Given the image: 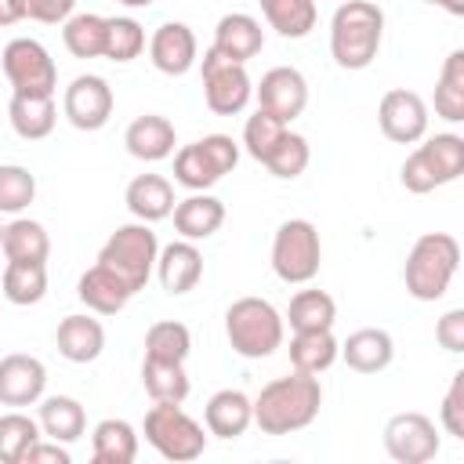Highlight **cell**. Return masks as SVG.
<instances>
[{"instance_id":"1","label":"cell","mask_w":464,"mask_h":464,"mask_svg":"<svg viewBox=\"0 0 464 464\" xmlns=\"http://www.w3.org/2000/svg\"><path fill=\"white\" fill-rule=\"evenodd\" d=\"M319 406H323L319 377L290 370L268 381L254 395V424L261 428V435H294L319 417Z\"/></svg>"},{"instance_id":"2","label":"cell","mask_w":464,"mask_h":464,"mask_svg":"<svg viewBox=\"0 0 464 464\" xmlns=\"http://www.w3.org/2000/svg\"><path fill=\"white\" fill-rule=\"evenodd\" d=\"M384 40V11L377 0H344L330 18V54L341 69H366Z\"/></svg>"},{"instance_id":"3","label":"cell","mask_w":464,"mask_h":464,"mask_svg":"<svg viewBox=\"0 0 464 464\" xmlns=\"http://www.w3.org/2000/svg\"><path fill=\"white\" fill-rule=\"evenodd\" d=\"M460 268V243L450 232H424L413 239L406 265H402V283L406 294L417 301H439L446 297L453 276Z\"/></svg>"},{"instance_id":"4","label":"cell","mask_w":464,"mask_h":464,"mask_svg":"<svg viewBox=\"0 0 464 464\" xmlns=\"http://www.w3.org/2000/svg\"><path fill=\"white\" fill-rule=\"evenodd\" d=\"M225 337L243 359H268L283 348L286 323L279 308L265 297H236L225 308Z\"/></svg>"},{"instance_id":"5","label":"cell","mask_w":464,"mask_h":464,"mask_svg":"<svg viewBox=\"0 0 464 464\" xmlns=\"http://www.w3.org/2000/svg\"><path fill=\"white\" fill-rule=\"evenodd\" d=\"M460 174H464V138L453 130H442V134L420 138V145L402 160L399 181L406 192L424 196L442 185H453Z\"/></svg>"},{"instance_id":"6","label":"cell","mask_w":464,"mask_h":464,"mask_svg":"<svg viewBox=\"0 0 464 464\" xmlns=\"http://www.w3.org/2000/svg\"><path fill=\"white\" fill-rule=\"evenodd\" d=\"M156 254H160V239L152 232V225L145 221H130L120 225L98 250V265H105L130 294L145 290V283L156 272Z\"/></svg>"},{"instance_id":"7","label":"cell","mask_w":464,"mask_h":464,"mask_svg":"<svg viewBox=\"0 0 464 464\" xmlns=\"http://www.w3.org/2000/svg\"><path fill=\"white\" fill-rule=\"evenodd\" d=\"M141 435L163 460H174V464H188V460L203 457V450H207L203 424L196 417H188L181 410V402H152L145 410Z\"/></svg>"},{"instance_id":"8","label":"cell","mask_w":464,"mask_h":464,"mask_svg":"<svg viewBox=\"0 0 464 464\" xmlns=\"http://www.w3.org/2000/svg\"><path fill=\"white\" fill-rule=\"evenodd\" d=\"M323 265V239L308 218H286L272 236V272L290 283L304 286L319 276Z\"/></svg>"},{"instance_id":"9","label":"cell","mask_w":464,"mask_h":464,"mask_svg":"<svg viewBox=\"0 0 464 464\" xmlns=\"http://www.w3.org/2000/svg\"><path fill=\"white\" fill-rule=\"evenodd\" d=\"M239 163V141L228 134H203L192 145H181L174 152V181L188 192L214 188L225 174H232Z\"/></svg>"},{"instance_id":"10","label":"cell","mask_w":464,"mask_h":464,"mask_svg":"<svg viewBox=\"0 0 464 464\" xmlns=\"http://www.w3.org/2000/svg\"><path fill=\"white\" fill-rule=\"evenodd\" d=\"M199 72H203V102L210 112L218 116H239L250 98H254V83L243 62L225 58L221 51L207 47L199 58Z\"/></svg>"},{"instance_id":"11","label":"cell","mask_w":464,"mask_h":464,"mask_svg":"<svg viewBox=\"0 0 464 464\" xmlns=\"http://www.w3.org/2000/svg\"><path fill=\"white\" fill-rule=\"evenodd\" d=\"M0 69L11 83V94H54L58 91V65L51 51L33 36H14L0 54Z\"/></svg>"},{"instance_id":"12","label":"cell","mask_w":464,"mask_h":464,"mask_svg":"<svg viewBox=\"0 0 464 464\" xmlns=\"http://www.w3.org/2000/svg\"><path fill=\"white\" fill-rule=\"evenodd\" d=\"M384 450L399 464H428L439 457L442 439L428 413L402 410V413L388 417V424H384Z\"/></svg>"},{"instance_id":"13","label":"cell","mask_w":464,"mask_h":464,"mask_svg":"<svg viewBox=\"0 0 464 464\" xmlns=\"http://www.w3.org/2000/svg\"><path fill=\"white\" fill-rule=\"evenodd\" d=\"M112 87L98 72H80L62 94V112L76 130H102L112 116Z\"/></svg>"},{"instance_id":"14","label":"cell","mask_w":464,"mask_h":464,"mask_svg":"<svg viewBox=\"0 0 464 464\" xmlns=\"http://www.w3.org/2000/svg\"><path fill=\"white\" fill-rule=\"evenodd\" d=\"M377 127L395 145H417L428 134V105L417 91L392 87L381 94L377 105Z\"/></svg>"},{"instance_id":"15","label":"cell","mask_w":464,"mask_h":464,"mask_svg":"<svg viewBox=\"0 0 464 464\" xmlns=\"http://www.w3.org/2000/svg\"><path fill=\"white\" fill-rule=\"evenodd\" d=\"M257 94V109L272 112L283 123H294L304 109H308V80L301 69L294 65H276L261 76V83L254 87Z\"/></svg>"},{"instance_id":"16","label":"cell","mask_w":464,"mask_h":464,"mask_svg":"<svg viewBox=\"0 0 464 464\" xmlns=\"http://www.w3.org/2000/svg\"><path fill=\"white\" fill-rule=\"evenodd\" d=\"M47 392V366L36 355L11 352L0 359V406H36Z\"/></svg>"},{"instance_id":"17","label":"cell","mask_w":464,"mask_h":464,"mask_svg":"<svg viewBox=\"0 0 464 464\" xmlns=\"http://www.w3.org/2000/svg\"><path fill=\"white\" fill-rule=\"evenodd\" d=\"M149 58L163 76H185L199 62V44L192 25L185 22H163L149 36Z\"/></svg>"},{"instance_id":"18","label":"cell","mask_w":464,"mask_h":464,"mask_svg":"<svg viewBox=\"0 0 464 464\" xmlns=\"http://www.w3.org/2000/svg\"><path fill=\"white\" fill-rule=\"evenodd\" d=\"M156 279L170 297H181L203 279V254L192 239H174L156 254Z\"/></svg>"},{"instance_id":"19","label":"cell","mask_w":464,"mask_h":464,"mask_svg":"<svg viewBox=\"0 0 464 464\" xmlns=\"http://www.w3.org/2000/svg\"><path fill=\"white\" fill-rule=\"evenodd\" d=\"M254 424V399L239 388H221L203 406V428L214 439H239Z\"/></svg>"},{"instance_id":"20","label":"cell","mask_w":464,"mask_h":464,"mask_svg":"<svg viewBox=\"0 0 464 464\" xmlns=\"http://www.w3.org/2000/svg\"><path fill=\"white\" fill-rule=\"evenodd\" d=\"M54 344H58V355L65 362H76V366H87L94 362L102 352H105V326L102 319H94L91 312H76V315H65L54 330Z\"/></svg>"},{"instance_id":"21","label":"cell","mask_w":464,"mask_h":464,"mask_svg":"<svg viewBox=\"0 0 464 464\" xmlns=\"http://www.w3.org/2000/svg\"><path fill=\"white\" fill-rule=\"evenodd\" d=\"M123 145H127V152H130L134 160H141V163H160V160L174 156L178 130H174V123H170L167 116L145 112V116H138V120L127 123Z\"/></svg>"},{"instance_id":"22","label":"cell","mask_w":464,"mask_h":464,"mask_svg":"<svg viewBox=\"0 0 464 464\" xmlns=\"http://www.w3.org/2000/svg\"><path fill=\"white\" fill-rule=\"evenodd\" d=\"M214 51H221L225 58H232V62H250V58H257L261 54V47H265V29H261V22L254 18V14H246V11H228V14H221L218 18V25H214V44H210Z\"/></svg>"},{"instance_id":"23","label":"cell","mask_w":464,"mask_h":464,"mask_svg":"<svg viewBox=\"0 0 464 464\" xmlns=\"http://www.w3.org/2000/svg\"><path fill=\"white\" fill-rule=\"evenodd\" d=\"M170 218H174V232L181 239L199 243V239H210L225 225V203L210 192H188L185 199L174 203Z\"/></svg>"},{"instance_id":"24","label":"cell","mask_w":464,"mask_h":464,"mask_svg":"<svg viewBox=\"0 0 464 464\" xmlns=\"http://www.w3.org/2000/svg\"><path fill=\"white\" fill-rule=\"evenodd\" d=\"M337 359H344L348 370H355V373H381L395 359V341L381 326H362V330L344 337Z\"/></svg>"},{"instance_id":"25","label":"cell","mask_w":464,"mask_h":464,"mask_svg":"<svg viewBox=\"0 0 464 464\" xmlns=\"http://www.w3.org/2000/svg\"><path fill=\"white\" fill-rule=\"evenodd\" d=\"M123 203L134 214V221L156 225V221L170 218L178 199H174V185L163 174H138V178H130V185L123 192Z\"/></svg>"},{"instance_id":"26","label":"cell","mask_w":464,"mask_h":464,"mask_svg":"<svg viewBox=\"0 0 464 464\" xmlns=\"http://www.w3.org/2000/svg\"><path fill=\"white\" fill-rule=\"evenodd\" d=\"M7 120L22 141H44L58 123L54 94H11Z\"/></svg>"},{"instance_id":"27","label":"cell","mask_w":464,"mask_h":464,"mask_svg":"<svg viewBox=\"0 0 464 464\" xmlns=\"http://www.w3.org/2000/svg\"><path fill=\"white\" fill-rule=\"evenodd\" d=\"M76 297L87 304V312H94V315H116V312H123L127 308V301L134 297L105 265H91L80 279H76Z\"/></svg>"},{"instance_id":"28","label":"cell","mask_w":464,"mask_h":464,"mask_svg":"<svg viewBox=\"0 0 464 464\" xmlns=\"http://www.w3.org/2000/svg\"><path fill=\"white\" fill-rule=\"evenodd\" d=\"M40 431L44 439H54V442H76L83 431H87V413H83V402L72 399V395H44L40 402Z\"/></svg>"},{"instance_id":"29","label":"cell","mask_w":464,"mask_h":464,"mask_svg":"<svg viewBox=\"0 0 464 464\" xmlns=\"http://www.w3.org/2000/svg\"><path fill=\"white\" fill-rule=\"evenodd\" d=\"M94 464H130L138 457V428L123 417H105L91 431Z\"/></svg>"},{"instance_id":"30","label":"cell","mask_w":464,"mask_h":464,"mask_svg":"<svg viewBox=\"0 0 464 464\" xmlns=\"http://www.w3.org/2000/svg\"><path fill=\"white\" fill-rule=\"evenodd\" d=\"M4 301L29 308L47 297V261H7L0 276Z\"/></svg>"},{"instance_id":"31","label":"cell","mask_w":464,"mask_h":464,"mask_svg":"<svg viewBox=\"0 0 464 464\" xmlns=\"http://www.w3.org/2000/svg\"><path fill=\"white\" fill-rule=\"evenodd\" d=\"M337 352H341V344H337L334 330H297L286 348L290 366L301 373H315V377L337 362Z\"/></svg>"},{"instance_id":"32","label":"cell","mask_w":464,"mask_h":464,"mask_svg":"<svg viewBox=\"0 0 464 464\" xmlns=\"http://www.w3.org/2000/svg\"><path fill=\"white\" fill-rule=\"evenodd\" d=\"M283 323L297 334V330H334L337 323V301L326 290H297L283 312Z\"/></svg>"},{"instance_id":"33","label":"cell","mask_w":464,"mask_h":464,"mask_svg":"<svg viewBox=\"0 0 464 464\" xmlns=\"http://www.w3.org/2000/svg\"><path fill=\"white\" fill-rule=\"evenodd\" d=\"M0 250L7 261H47L51 254V236L36 218H11L4 225V239Z\"/></svg>"},{"instance_id":"34","label":"cell","mask_w":464,"mask_h":464,"mask_svg":"<svg viewBox=\"0 0 464 464\" xmlns=\"http://www.w3.org/2000/svg\"><path fill=\"white\" fill-rule=\"evenodd\" d=\"M257 4L268 29H276L283 40H304L319 22L315 0H257Z\"/></svg>"},{"instance_id":"35","label":"cell","mask_w":464,"mask_h":464,"mask_svg":"<svg viewBox=\"0 0 464 464\" xmlns=\"http://www.w3.org/2000/svg\"><path fill=\"white\" fill-rule=\"evenodd\" d=\"M141 384L152 402H185L192 392V381L185 373V362H167V359H141Z\"/></svg>"},{"instance_id":"36","label":"cell","mask_w":464,"mask_h":464,"mask_svg":"<svg viewBox=\"0 0 464 464\" xmlns=\"http://www.w3.org/2000/svg\"><path fill=\"white\" fill-rule=\"evenodd\" d=\"M435 116L446 123L464 120V51H450L435 80Z\"/></svg>"},{"instance_id":"37","label":"cell","mask_w":464,"mask_h":464,"mask_svg":"<svg viewBox=\"0 0 464 464\" xmlns=\"http://www.w3.org/2000/svg\"><path fill=\"white\" fill-rule=\"evenodd\" d=\"M62 44L72 58H102L105 54V14L80 11L62 22Z\"/></svg>"},{"instance_id":"38","label":"cell","mask_w":464,"mask_h":464,"mask_svg":"<svg viewBox=\"0 0 464 464\" xmlns=\"http://www.w3.org/2000/svg\"><path fill=\"white\" fill-rule=\"evenodd\" d=\"M44 431H40V420L22 413V410H11V413H0V464H22L25 453L33 450V442H40Z\"/></svg>"},{"instance_id":"39","label":"cell","mask_w":464,"mask_h":464,"mask_svg":"<svg viewBox=\"0 0 464 464\" xmlns=\"http://www.w3.org/2000/svg\"><path fill=\"white\" fill-rule=\"evenodd\" d=\"M192 352V334L178 319H160L145 330V355L149 359H167V362H185Z\"/></svg>"},{"instance_id":"40","label":"cell","mask_w":464,"mask_h":464,"mask_svg":"<svg viewBox=\"0 0 464 464\" xmlns=\"http://www.w3.org/2000/svg\"><path fill=\"white\" fill-rule=\"evenodd\" d=\"M141 51H145V29H141L138 18H130V14H112V18H105V54H102V58L127 65V62H134Z\"/></svg>"},{"instance_id":"41","label":"cell","mask_w":464,"mask_h":464,"mask_svg":"<svg viewBox=\"0 0 464 464\" xmlns=\"http://www.w3.org/2000/svg\"><path fill=\"white\" fill-rule=\"evenodd\" d=\"M308 163H312L308 138H304V134H297V130H290V127H286V134L279 138V145L265 156L268 174H272V178H283V181L301 178V174L308 170Z\"/></svg>"},{"instance_id":"42","label":"cell","mask_w":464,"mask_h":464,"mask_svg":"<svg viewBox=\"0 0 464 464\" xmlns=\"http://www.w3.org/2000/svg\"><path fill=\"white\" fill-rule=\"evenodd\" d=\"M36 199V174L22 163H0V214H22Z\"/></svg>"},{"instance_id":"43","label":"cell","mask_w":464,"mask_h":464,"mask_svg":"<svg viewBox=\"0 0 464 464\" xmlns=\"http://www.w3.org/2000/svg\"><path fill=\"white\" fill-rule=\"evenodd\" d=\"M286 127L290 123L276 120L265 109H257L254 116H246V123H243V149H246V156H254L257 163H265V156L279 145V138L286 134Z\"/></svg>"},{"instance_id":"44","label":"cell","mask_w":464,"mask_h":464,"mask_svg":"<svg viewBox=\"0 0 464 464\" xmlns=\"http://www.w3.org/2000/svg\"><path fill=\"white\" fill-rule=\"evenodd\" d=\"M439 424L446 435L464 442V370H457L450 377V388H446L442 406H439Z\"/></svg>"},{"instance_id":"45","label":"cell","mask_w":464,"mask_h":464,"mask_svg":"<svg viewBox=\"0 0 464 464\" xmlns=\"http://www.w3.org/2000/svg\"><path fill=\"white\" fill-rule=\"evenodd\" d=\"M69 14H76V0H25V18L44 25H62Z\"/></svg>"},{"instance_id":"46","label":"cell","mask_w":464,"mask_h":464,"mask_svg":"<svg viewBox=\"0 0 464 464\" xmlns=\"http://www.w3.org/2000/svg\"><path fill=\"white\" fill-rule=\"evenodd\" d=\"M435 341L446 352H464V308H450L439 323H435Z\"/></svg>"},{"instance_id":"47","label":"cell","mask_w":464,"mask_h":464,"mask_svg":"<svg viewBox=\"0 0 464 464\" xmlns=\"http://www.w3.org/2000/svg\"><path fill=\"white\" fill-rule=\"evenodd\" d=\"M22 464H72V453L65 442H54V439H40L33 442V450L25 453Z\"/></svg>"},{"instance_id":"48","label":"cell","mask_w":464,"mask_h":464,"mask_svg":"<svg viewBox=\"0 0 464 464\" xmlns=\"http://www.w3.org/2000/svg\"><path fill=\"white\" fill-rule=\"evenodd\" d=\"M25 18V0H0V29Z\"/></svg>"},{"instance_id":"49","label":"cell","mask_w":464,"mask_h":464,"mask_svg":"<svg viewBox=\"0 0 464 464\" xmlns=\"http://www.w3.org/2000/svg\"><path fill=\"white\" fill-rule=\"evenodd\" d=\"M424 4H435V7H442V11H450V14H464V0H424Z\"/></svg>"},{"instance_id":"50","label":"cell","mask_w":464,"mask_h":464,"mask_svg":"<svg viewBox=\"0 0 464 464\" xmlns=\"http://www.w3.org/2000/svg\"><path fill=\"white\" fill-rule=\"evenodd\" d=\"M116 4H123V7L138 11V7H149V4H156V0H116Z\"/></svg>"},{"instance_id":"51","label":"cell","mask_w":464,"mask_h":464,"mask_svg":"<svg viewBox=\"0 0 464 464\" xmlns=\"http://www.w3.org/2000/svg\"><path fill=\"white\" fill-rule=\"evenodd\" d=\"M0 239H4V214H0Z\"/></svg>"}]
</instances>
